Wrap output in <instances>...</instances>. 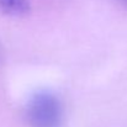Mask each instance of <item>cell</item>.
<instances>
[{"instance_id":"1","label":"cell","mask_w":127,"mask_h":127,"mask_svg":"<svg viewBox=\"0 0 127 127\" xmlns=\"http://www.w3.org/2000/svg\"><path fill=\"white\" fill-rule=\"evenodd\" d=\"M24 115L30 127H63L65 110L63 101L54 91L40 89L27 97Z\"/></svg>"},{"instance_id":"2","label":"cell","mask_w":127,"mask_h":127,"mask_svg":"<svg viewBox=\"0 0 127 127\" xmlns=\"http://www.w3.org/2000/svg\"><path fill=\"white\" fill-rule=\"evenodd\" d=\"M29 0H0V12L11 17H21L30 12Z\"/></svg>"},{"instance_id":"3","label":"cell","mask_w":127,"mask_h":127,"mask_svg":"<svg viewBox=\"0 0 127 127\" xmlns=\"http://www.w3.org/2000/svg\"><path fill=\"white\" fill-rule=\"evenodd\" d=\"M119 1H120L121 4H124L125 6H127V0H119Z\"/></svg>"},{"instance_id":"4","label":"cell","mask_w":127,"mask_h":127,"mask_svg":"<svg viewBox=\"0 0 127 127\" xmlns=\"http://www.w3.org/2000/svg\"><path fill=\"white\" fill-rule=\"evenodd\" d=\"M1 58H2V48H1V44H0V62H1Z\"/></svg>"}]
</instances>
